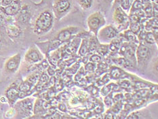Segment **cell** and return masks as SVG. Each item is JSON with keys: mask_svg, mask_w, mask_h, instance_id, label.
<instances>
[{"mask_svg": "<svg viewBox=\"0 0 158 119\" xmlns=\"http://www.w3.org/2000/svg\"><path fill=\"white\" fill-rule=\"evenodd\" d=\"M54 16L49 9L44 10L37 16L33 27V32L37 36L44 35L52 29L54 25Z\"/></svg>", "mask_w": 158, "mask_h": 119, "instance_id": "obj_1", "label": "cell"}, {"mask_svg": "<svg viewBox=\"0 0 158 119\" xmlns=\"http://www.w3.org/2000/svg\"><path fill=\"white\" fill-rule=\"evenodd\" d=\"M34 103V99L29 97L17 101L12 107L15 110V115L18 118H31L33 115Z\"/></svg>", "mask_w": 158, "mask_h": 119, "instance_id": "obj_2", "label": "cell"}, {"mask_svg": "<svg viewBox=\"0 0 158 119\" xmlns=\"http://www.w3.org/2000/svg\"><path fill=\"white\" fill-rule=\"evenodd\" d=\"M152 57V50L148 46L142 42H140L137 45L136 49V66L140 69H145L149 63Z\"/></svg>", "mask_w": 158, "mask_h": 119, "instance_id": "obj_3", "label": "cell"}, {"mask_svg": "<svg viewBox=\"0 0 158 119\" xmlns=\"http://www.w3.org/2000/svg\"><path fill=\"white\" fill-rule=\"evenodd\" d=\"M73 6L72 0H54L52 3V12L54 19L60 20L71 11Z\"/></svg>", "mask_w": 158, "mask_h": 119, "instance_id": "obj_4", "label": "cell"}, {"mask_svg": "<svg viewBox=\"0 0 158 119\" xmlns=\"http://www.w3.org/2000/svg\"><path fill=\"white\" fill-rule=\"evenodd\" d=\"M106 25V19L104 15L99 12L97 11L88 16L87 19V25L90 32L96 36H97L98 32L102 27Z\"/></svg>", "mask_w": 158, "mask_h": 119, "instance_id": "obj_5", "label": "cell"}, {"mask_svg": "<svg viewBox=\"0 0 158 119\" xmlns=\"http://www.w3.org/2000/svg\"><path fill=\"white\" fill-rule=\"evenodd\" d=\"M113 20L115 24L117 29L119 32L120 31H124L128 28L129 20L128 15L120 7H115L113 14Z\"/></svg>", "mask_w": 158, "mask_h": 119, "instance_id": "obj_6", "label": "cell"}, {"mask_svg": "<svg viewBox=\"0 0 158 119\" xmlns=\"http://www.w3.org/2000/svg\"><path fill=\"white\" fill-rule=\"evenodd\" d=\"M80 32L81 29L79 27L69 26L64 27V28L60 29L56 34V36L53 37L52 40H57L62 44L68 42L71 38H73L75 36H76Z\"/></svg>", "mask_w": 158, "mask_h": 119, "instance_id": "obj_7", "label": "cell"}, {"mask_svg": "<svg viewBox=\"0 0 158 119\" xmlns=\"http://www.w3.org/2000/svg\"><path fill=\"white\" fill-rule=\"evenodd\" d=\"M118 36L119 32L116 27L113 25H109L102 27L98 32L97 37L99 42H110Z\"/></svg>", "mask_w": 158, "mask_h": 119, "instance_id": "obj_8", "label": "cell"}, {"mask_svg": "<svg viewBox=\"0 0 158 119\" xmlns=\"http://www.w3.org/2000/svg\"><path fill=\"white\" fill-rule=\"evenodd\" d=\"M21 81L17 80L12 83L6 88L5 91V96L8 100V103L10 107H13L16 102L19 100V86Z\"/></svg>", "mask_w": 158, "mask_h": 119, "instance_id": "obj_9", "label": "cell"}, {"mask_svg": "<svg viewBox=\"0 0 158 119\" xmlns=\"http://www.w3.org/2000/svg\"><path fill=\"white\" fill-rule=\"evenodd\" d=\"M44 59V54L36 46H31L25 54V61L28 64L38 63Z\"/></svg>", "mask_w": 158, "mask_h": 119, "instance_id": "obj_10", "label": "cell"}, {"mask_svg": "<svg viewBox=\"0 0 158 119\" xmlns=\"http://www.w3.org/2000/svg\"><path fill=\"white\" fill-rule=\"evenodd\" d=\"M20 62H21V55L20 53H17L15 55L10 57L6 61L4 64V70L8 73L13 74L19 70Z\"/></svg>", "mask_w": 158, "mask_h": 119, "instance_id": "obj_11", "label": "cell"}, {"mask_svg": "<svg viewBox=\"0 0 158 119\" xmlns=\"http://www.w3.org/2000/svg\"><path fill=\"white\" fill-rule=\"evenodd\" d=\"M22 7L21 0H16L7 6H0V12L6 16H15Z\"/></svg>", "mask_w": 158, "mask_h": 119, "instance_id": "obj_12", "label": "cell"}, {"mask_svg": "<svg viewBox=\"0 0 158 119\" xmlns=\"http://www.w3.org/2000/svg\"><path fill=\"white\" fill-rule=\"evenodd\" d=\"M31 16V15L29 7L26 4L22 6L20 11L15 16V23L18 25L19 24L27 25L30 22Z\"/></svg>", "mask_w": 158, "mask_h": 119, "instance_id": "obj_13", "label": "cell"}, {"mask_svg": "<svg viewBox=\"0 0 158 119\" xmlns=\"http://www.w3.org/2000/svg\"><path fill=\"white\" fill-rule=\"evenodd\" d=\"M136 46L137 45H136V44L128 42L124 53H123L122 54L123 57H125L126 59L128 60V61L130 64V66L132 67L136 66Z\"/></svg>", "mask_w": 158, "mask_h": 119, "instance_id": "obj_14", "label": "cell"}, {"mask_svg": "<svg viewBox=\"0 0 158 119\" xmlns=\"http://www.w3.org/2000/svg\"><path fill=\"white\" fill-rule=\"evenodd\" d=\"M6 32L7 35L11 39H16L22 34V29L20 25L16 23L10 21L6 26Z\"/></svg>", "mask_w": 158, "mask_h": 119, "instance_id": "obj_15", "label": "cell"}, {"mask_svg": "<svg viewBox=\"0 0 158 119\" xmlns=\"http://www.w3.org/2000/svg\"><path fill=\"white\" fill-rule=\"evenodd\" d=\"M109 75L111 78L115 80H120L132 76V75L127 73L122 68L118 66H111L109 70Z\"/></svg>", "mask_w": 158, "mask_h": 119, "instance_id": "obj_16", "label": "cell"}, {"mask_svg": "<svg viewBox=\"0 0 158 119\" xmlns=\"http://www.w3.org/2000/svg\"><path fill=\"white\" fill-rule=\"evenodd\" d=\"M81 37L80 36H77V34L76 36H75L73 38H71L69 41L68 45L67 44L66 45V50L67 53L69 54H76L77 53V50L79 47H80V45L81 42Z\"/></svg>", "mask_w": 158, "mask_h": 119, "instance_id": "obj_17", "label": "cell"}, {"mask_svg": "<svg viewBox=\"0 0 158 119\" xmlns=\"http://www.w3.org/2000/svg\"><path fill=\"white\" fill-rule=\"evenodd\" d=\"M119 35L122 37H123V38L126 39V42H128L129 43L136 44V45H138L140 43L138 40V37H137V36L135 35L133 32H132L130 29H126L124 31H123V33L122 34H119Z\"/></svg>", "mask_w": 158, "mask_h": 119, "instance_id": "obj_18", "label": "cell"}, {"mask_svg": "<svg viewBox=\"0 0 158 119\" xmlns=\"http://www.w3.org/2000/svg\"><path fill=\"white\" fill-rule=\"evenodd\" d=\"M77 53L80 57H85L89 54V38L88 37H83L81 39V42L79 47Z\"/></svg>", "mask_w": 158, "mask_h": 119, "instance_id": "obj_19", "label": "cell"}, {"mask_svg": "<svg viewBox=\"0 0 158 119\" xmlns=\"http://www.w3.org/2000/svg\"><path fill=\"white\" fill-rule=\"evenodd\" d=\"M132 2L133 0H113V8H115V7L119 6L126 12H129Z\"/></svg>", "mask_w": 158, "mask_h": 119, "instance_id": "obj_20", "label": "cell"}, {"mask_svg": "<svg viewBox=\"0 0 158 119\" xmlns=\"http://www.w3.org/2000/svg\"><path fill=\"white\" fill-rule=\"evenodd\" d=\"M100 44L97 37L93 35L89 38V54H93L97 49L98 44Z\"/></svg>", "mask_w": 158, "mask_h": 119, "instance_id": "obj_21", "label": "cell"}, {"mask_svg": "<svg viewBox=\"0 0 158 119\" xmlns=\"http://www.w3.org/2000/svg\"><path fill=\"white\" fill-rule=\"evenodd\" d=\"M113 63H114L116 66H118L121 68L123 67H132L130 66V63L128 61L125 57H117L114 58V59H112Z\"/></svg>", "mask_w": 158, "mask_h": 119, "instance_id": "obj_22", "label": "cell"}, {"mask_svg": "<svg viewBox=\"0 0 158 119\" xmlns=\"http://www.w3.org/2000/svg\"><path fill=\"white\" fill-rule=\"evenodd\" d=\"M96 52L101 57H104L107 55L109 49V44H99L97 47V49Z\"/></svg>", "mask_w": 158, "mask_h": 119, "instance_id": "obj_23", "label": "cell"}, {"mask_svg": "<svg viewBox=\"0 0 158 119\" xmlns=\"http://www.w3.org/2000/svg\"><path fill=\"white\" fill-rule=\"evenodd\" d=\"M141 9H143V3L140 2V0H133L131 7H130V9L129 10V15Z\"/></svg>", "mask_w": 158, "mask_h": 119, "instance_id": "obj_24", "label": "cell"}, {"mask_svg": "<svg viewBox=\"0 0 158 119\" xmlns=\"http://www.w3.org/2000/svg\"><path fill=\"white\" fill-rule=\"evenodd\" d=\"M115 84H114V83H113L107 84L106 85L105 84V86L102 87L99 91L101 92V93L102 95H104V96H105V95H108L110 93H111V92L113 91V88H114Z\"/></svg>", "mask_w": 158, "mask_h": 119, "instance_id": "obj_25", "label": "cell"}, {"mask_svg": "<svg viewBox=\"0 0 158 119\" xmlns=\"http://www.w3.org/2000/svg\"><path fill=\"white\" fill-rule=\"evenodd\" d=\"M143 29V27L140 25V23H130L128 26V29L131 31L135 35H138L140 30Z\"/></svg>", "mask_w": 158, "mask_h": 119, "instance_id": "obj_26", "label": "cell"}, {"mask_svg": "<svg viewBox=\"0 0 158 119\" xmlns=\"http://www.w3.org/2000/svg\"><path fill=\"white\" fill-rule=\"evenodd\" d=\"M11 16H6L0 12V29L6 28V26L8 22L11 21Z\"/></svg>", "mask_w": 158, "mask_h": 119, "instance_id": "obj_27", "label": "cell"}, {"mask_svg": "<svg viewBox=\"0 0 158 119\" xmlns=\"http://www.w3.org/2000/svg\"><path fill=\"white\" fill-rule=\"evenodd\" d=\"M77 2L83 10L91 8L92 4H93V0H77Z\"/></svg>", "mask_w": 158, "mask_h": 119, "instance_id": "obj_28", "label": "cell"}, {"mask_svg": "<svg viewBox=\"0 0 158 119\" xmlns=\"http://www.w3.org/2000/svg\"><path fill=\"white\" fill-rule=\"evenodd\" d=\"M144 41H145L147 44H149V45H153V44H157L155 38V36H154L152 32H147L146 37Z\"/></svg>", "mask_w": 158, "mask_h": 119, "instance_id": "obj_29", "label": "cell"}, {"mask_svg": "<svg viewBox=\"0 0 158 119\" xmlns=\"http://www.w3.org/2000/svg\"><path fill=\"white\" fill-rule=\"evenodd\" d=\"M77 72L75 74L74 77V81L75 82H79L84 79V75H85V70L83 67H81L80 70H78Z\"/></svg>", "mask_w": 158, "mask_h": 119, "instance_id": "obj_30", "label": "cell"}, {"mask_svg": "<svg viewBox=\"0 0 158 119\" xmlns=\"http://www.w3.org/2000/svg\"><path fill=\"white\" fill-rule=\"evenodd\" d=\"M104 103L105 105H106V107L110 108L111 105L114 104L113 103V93H109L108 95H105V97L104 99Z\"/></svg>", "mask_w": 158, "mask_h": 119, "instance_id": "obj_31", "label": "cell"}, {"mask_svg": "<svg viewBox=\"0 0 158 119\" xmlns=\"http://www.w3.org/2000/svg\"><path fill=\"white\" fill-rule=\"evenodd\" d=\"M118 84L119 85V87L120 88H130V87H131L132 83H131V82L129 81L128 80L123 78V79H120L118 81Z\"/></svg>", "mask_w": 158, "mask_h": 119, "instance_id": "obj_32", "label": "cell"}, {"mask_svg": "<svg viewBox=\"0 0 158 119\" xmlns=\"http://www.w3.org/2000/svg\"><path fill=\"white\" fill-rule=\"evenodd\" d=\"M89 60L92 63L97 64L102 61V57L101 55H99L97 53H93L92 54V55L90 57H89Z\"/></svg>", "mask_w": 158, "mask_h": 119, "instance_id": "obj_33", "label": "cell"}, {"mask_svg": "<svg viewBox=\"0 0 158 119\" xmlns=\"http://www.w3.org/2000/svg\"><path fill=\"white\" fill-rule=\"evenodd\" d=\"M96 67H97V64L94 63H92L91 61H89L88 63L85 65L84 70L85 71H89V72H92V71H94Z\"/></svg>", "mask_w": 158, "mask_h": 119, "instance_id": "obj_34", "label": "cell"}, {"mask_svg": "<svg viewBox=\"0 0 158 119\" xmlns=\"http://www.w3.org/2000/svg\"><path fill=\"white\" fill-rule=\"evenodd\" d=\"M111 79V78L110 77L109 74H105L101 78H99L98 82L101 83V85H105L106 84H107Z\"/></svg>", "mask_w": 158, "mask_h": 119, "instance_id": "obj_35", "label": "cell"}, {"mask_svg": "<svg viewBox=\"0 0 158 119\" xmlns=\"http://www.w3.org/2000/svg\"><path fill=\"white\" fill-rule=\"evenodd\" d=\"M146 34H147V31H145L143 28L140 30V32L139 33L138 35H137V37H138L139 42H144V40H145V38L146 37Z\"/></svg>", "mask_w": 158, "mask_h": 119, "instance_id": "obj_36", "label": "cell"}, {"mask_svg": "<svg viewBox=\"0 0 158 119\" xmlns=\"http://www.w3.org/2000/svg\"><path fill=\"white\" fill-rule=\"evenodd\" d=\"M89 89H88V92L89 93H90L92 95H94V96H96L98 93H99V89L97 87L94 86V85H91L88 87Z\"/></svg>", "mask_w": 158, "mask_h": 119, "instance_id": "obj_37", "label": "cell"}, {"mask_svg": "<svg viewBox=\"0 0 158 119\" xmlns=\"http://www.w3.org/2000/svg\"><path fill=\"white\" fill-rule=\"evenodd\" d=\"M152 15L153 18L158 17V6L157 3H152Z\"/></svg>", "mask_w": 158, "mask_h": 119, "instance_id": "obj_38", "label": "cell"}, {"mask_svg": "<svg viewBox=\"0 0 158 119\" xmlns=\"http://www.w3.org/2000/svg\"><path fill=\"white\" fill-rule=\"evenodd\" d=\"M123 95L122 93H117L115 95L113 96V103H117V102L122 101V100L123 99Z\"/></svg>", "mask_w": 158, "mask_h": 119, "instance_id": "obj_39", "label": "cell"}, {"mask_svg": "<svg viewBox=\"0 0 158 119\" xmlns=\"http://www.w3.org/2000/svg\"><path fill=\"white\" fill-rule=\"evenodd\" d=\"M102 104H98V105H95L94 110L97 114H101L103 112V108L102 106Z\"/></svg>", "mask_w": 158, "mask_h": 119, "instance_id": "obj_40", "label": "cell"}, {"mask_svg": "<svg viewBox=\"0 0 158 119\" xmlns=\"http://www.w3.org/2000/svg\"><path fill=\"white\" fill-rule=\"evenodd\" d=\"M46 72L47 74L49 75V76L51 77V76H54L55 74H56V71H55V70L53 69L52 66H51L50 65L48 66V67L46 69Z\"/></svg>", "mask_w": 158, "mask_h": 119, "instance_id": "obj_41", "label": "cell"}, {"mask_svg": "<svg viewBox=\"0 0 158 119\" xmlns=\"http://www.w3.org/2000/svg\"><path fill=\"white\" fill-rule=\"evenodd\" d=\"M145 100H144V98H140V99H136L135 101L134 102V105H135L136 107L140 106V105H143L144 103H145Z\"/></svg>", "mask_w": 158, "mask_h": 119, "instance_id": "obj_42", "label": "cell"}, {"mask_svg": "<svg viewBox=\"0 0 158 119\" xmlns=\"http://www.w3.org/2000/svg\"><path fill=\"white\" fill-rule=\"evenodd\" d=\"M57 108H58V110H60V111H62L63 112H65L67 111V105H65L64 104H63V103L58 104V105H57Z\"/></svg>", "mask_w": 158, "mask_h": 119, "instance_id": "obj_43", "label": "cell"}, {"mask_svg": "<svg viewBox=\"0 0 158 119\" xmlns=\"http://www.w3.org/2000/svg\"><path fill=\"white\" fill-rule=\"evenodd\" d=\"M16 1V0H2L1 1V6H7L10 4H11L12 3Z\"/></svg>", "mask_w": 158, "mask_h": 119, "instance_id": "obj_44", "label": "cell"}, {"mask_svg": "<svg viewBox=\"0 0 158 119\" xmlns=\"http://www.w3.org/2000/svg\"><path fill=\"white\" fill-rule=\"evenodd\" d=\"M105 118H106V119H113V118H115V117H113V114L111 112L107 111V112H106L105 116Z\"/></svg>", "mask_w": 158, "mask_h": 119, "instance_id": "obj_45", "label": "cell"}, {"mask_svg": "<svg viewBox=\"0 0 158 119\" xmlns=\"http://www.w3.org/2000/svg\"><path fill=\"white\" fill-rule=\"evenodd\" d=\"M0 101L2 102V104H5V103H8V100H7V98L6 97V96H2L0 97Z\"/></svg>", "mask_w": 158, "mask_h": 119, "instance_id": "obj_46", "label": "cell"}, {"mask_svg": "<svg viewBox=\"0 0 158 119\" xmlns=\"http://www.w3.org/2000/svg\"><path fill=\"white\" fill-rule=\"evenodd\" d=\"M45 1L46 0H41V2L39 3H37L36 5H37V6H40V5H42V4H43V3L45 2Z\"/></svg>", "mask_w": 158, "mask_h": 119, "instance_id": "obj_47", "label": "cell"}, {"mask_svg": "<svg viewBox=\"0 0 158 119\" xmlns=\"http://www.w3.org/2000/svg\"><path fill=\"white\" fill-rule=\"evenodd\" d=\"M152 3H158V0H150Z\"/></svg>", "mask_w": 158, "mask_h": 119, "instance_id": "obj_48", "label": "cell"}, {"mask_svg": "<svg viewBox=\"0 0 158 119\" xmlns=\"http://www.w3.org/2000/svg\"><path fill=\"white\" fill-rule=\"evenodd\" d=\"M1 1L2 0H0V6H1Z\"/></svg>", "mask_w": 158, "mask_h": 119, "instance_id": "obj_49", "label": "cell"}]
</instances>
